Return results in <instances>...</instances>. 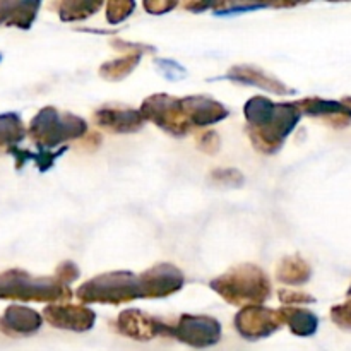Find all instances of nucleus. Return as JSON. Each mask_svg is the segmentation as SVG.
<instances>
[{"label":"nucleus","instance_id":"nucleus-1","mask_svg":"<svg viewBox=\"0 0 351 351\" xmlns=\"http://www.w3.org/2000/svg\"><path fill=\"white\" fill-rule=\"evenodd\" d=\"M247 134L257 151L274 154L300 122L302 113L295 103H274L264 96H254L243 106Z\"/></svg>","mask_w":351,"mask_h":351},{"label":"nucleus","instance_id":"nucleus-2","mask_svg":"<svg viewBox=\"0 0 351 351\" xmlns=\"http://www.w3.org/2000/svg\"><path fill=\"white\" fill-rule=\"evenodd\" d=\"M215 293L237 307L263 305L271 297V281L261 267L240 264L209 283Z\"/></svg>","mask_w":351,"mask_h":351},{"label":"nucleus","instance_id":"nucleus-3","mask_svg":"<svg viewBox=\"0 0 351 351\" xmlns=\"http://www.w3.org/2000/svg\"><path fill=\"white\" fill-rule=\"evenodd\" d=\"M71 288L55 278H33L23 269H9L0 273V300L19 302H69Z\"/></svg>","mask_w":351,"mask_h":351},{"label":"nucleus","instance_id":"nucleus-4","mask_svg":"<svg viewBox=\"0 0 351 351\" xmlns=\"http://www.w3.org/2000/svg\"><path fill=\"white\" fill-rule=\"evenodd\" d=\"M82 304L120 305L143 298L139 276L130 271H112L82 283L77 290Z\"/></svg>","mask_w":351,"mask_h":351},{"label":"nucleus","instance_id":"nucleus-5","mask_svg":"<svg viewBox=\"0 0 351 351\" xmlns=\"http://www.w3.org/2000/svg\"><path fill=\"white\" fill-rule=\"evenodd\" d=\"M88 132L84 119L72 113H60L55 106H45L31 119L27 134L40 149L55 147L74 141Z\"/></svg>","mask_w":351,"mask_h":351},{"label":"nucleus","instance_id":"nucleus-6","mask_svg":"<svg viewBox=\"0 0 351 351\" xmlns=\"http://www.w3.org/2000/svg\"><path fill=\"white\" fill-rule=\"evenodd\" d=\"M139 112L143 113L144 120H149L161 130L175 137H184L192 130L191 122L187 120L184 106H182V99L171 95L158 93V95L147 96L141 105Z\"/></svg>","mask_w":351,"mask_h":351},{"label":"nucleus","instance_id":"nucleus-7","mask_svg":"<svg viewBox=\"0 0 351 351\" xmlns=\"http://www.w3.org/2000/svg\"><path fill=\"white\" fill-rule=\"evenodd\" d=\"M171 338L191 348H211L221 339V324L209 315L184 314L171 328Z\"/></svg>","mask_w":351,"mask_h":351},{"label":"nucleus","instance_id":"nucleus-8","mask_svg":"<svg viewBox=\"0 0 351 351\" xmlns=\"http://www.w3.org/2000/svg\"><path fill=\"white\" fill-rule=\"evenodd\" d=\"M233 324L242 338L249 341H259L274 335L283 326V321L278 311L263 307V305H249L235 315Z\"/></svg>","mask_w":351,"mask_h":351},{"label":"nucleus","instance_id":"nucleus-9","mask_svg":"<svg viewBox=\"0 0 351 351\" xmlns=\"http://www.w3.org/2000/svg\"><path fill=\"white\" fill-rule=\"evenodd\" d=\"M171 328L173 326L156 317H151L146 312L137 311V308L123 311L117 319V329L120 335L127 336L134 341H151L158 336L171 338Z\"/></svg>","mask_w":351,"mask_h":351},{"label":"nucleus","instance_id":"nucleus-10","mask_svg":"<svg viewBox=\"0 0 351 351\" xmlns=\"http://www.w3.org/2000/svg\"><path fill=\"white\" fill-rule=\"evenodd\" d=\"M143 298H167L184 288L185 276L177 266L161 263L139 274Z\"/></svg>","mask_w":351,"mask_h":351},{"label":"nucleus","instance_id":"nucleus-11","mask_svg":"<svg viewBox=\"0 0 351 351\" xmlns=\"http://www.w3.org/2000/svg\"><path fill=\"white\" fill-rule=\"evenodd\" d=\"M43 319L62 331L86 332L93 329L96 314L88 307L72 304H53L43 308Z\"/></svg>","mask_w":351,"mask_h":351},{"label":"nucleus","instance_id":"nucleus-12","mask_svg":"<svg viewBox=\"0 0 351 351\" xmlns=\"http://www.w3.org/2000/svg\"><path fill=\"white\" fill-rule=\"evenodd\" d=\"M93 120L96 122V125L113 134L139 132L146 122L139 110L115 105V103H110V105L99 106L98 110H95Z\"/></svg>","mask_w":351,"mask_h":351},{"label":"nucleus","instance_id":"nucleus-13","mask_svg":"<svg viewBox=\"0 0 351 351\" xmlns=\"http://www.w3.org/2000/svg\"><path fill=\"white\" fill-rule=\"evenodd\" d=\"M293 103L300 110L302 115L324 119L329 125L336 127V129H343L351 123V110L346 105H343V101L322 99L314 96V98H304Z\"/></svg>","mask_w":351,"mask_h":351},{"label":"nucleus","instance_id":"nucleus-14","mask_svg":"<svg viewBox=\"0 0 351 351\" xmlns=\"http://www.w3.org/2000/svg\"><path fill=\"white\" fill-rule=\"evenodd\" d=\"M180 99L192 127H209L230 115V110L225 105L208 96H185Z\"/></svg>","mask_w":351,"mask_h":351},{"label":"nucleus","instance_id":"nucleus-15","mask_svg":"<svg viewBox=\"0 0 351 351\" xmlns=\"http://www.w3.org/2000/svg\"><path fill=\"white\" fill-rule=\"evenodd\" d=\"M225 79L239 82V84L256 86V88L264 89L267 93H274V95H295L297 93L295 89L288 88L278 77L269 75L261 67H254V65H235V67H230Z\"/></svg>","mask_w":351,"mask_h":351},{"label":"nucleus","instance_id":"nucleus-16","mask_svg":"<svg viewBox=\"0 0 351 351\" xmlns=\"http://www.w3.org/2000/svg\"><path fill=\"white\" fill-rule=\"evenodd\" d=\"M43 315L24 305H9L0 317V331L7 336H29L40 331Z\"/></svg>","mask_w":351,"mask_h":351},{"label":"nucleus","instance_id":"nucleus-17","mask_svg":"<svg viewBox=\"0 0 351 351\" xmlns=\"http://www.w3.org/2000/svg\"><path fill=\"white\" fill-rule=\"evenodd\" d=\"M41 2L38 0H0V24L16 26L19 29H29L36 21Z\"/></svg>","mask_w":351,"mask_h":351},{"label":"nucleus","instance_id":"nucleus-18","mask_svg":"<svg viewBox=\"0 0 351 351\" xmlns=\"http://www.w3.org/2000/svg\"><path fill=\"white\" fill-rule=\"evenodd\" d=\"M278 312H280L283 324H287L295 336L308 338V336H314L317 332L319 317L314 312L298 307H281L278 308Z\"/></svg>","mask_w":351,"mask_h":351},{"label":"nucleus","instance_id":"nucleus-19","mask_svg":"<svg viewBox=\"0 0 351 351\" xmlns=\"http://www.w3.org/2000/svg\"><path fill=\"white\" fill-rule=\"evenodd\" d=\"M312 276V267L304 257L290 256L281 259L276 267V280L288 287H300L305 285Z\"/></svg>","mask_w":351,"mask_h":351},{"label":"nucleus","instance_id":"nucleus-20","mask_svg":"<svg viewBox=\"0 0 351 351\" xmlns=\"http://www.w3.org/2000/svg\"><path fill=\"white\" fill-rule=\"evenodd\" d=\"M7 151H9V153L16 158L17 170H21V168H23L27 161H34L38 167V170H40L41 173H45V171H48L51 167H53L55 161H57V158H60L62 154L67 151V147H60V149L55 151V153H51V151H47V149H40L38 153H31V151H27V149H19L17 146L7 147Z\"/></svg>","mask_w":351,"mask_h":351},{"label":"nucleus","instance_id":"nucleus-21","mask_svg":"<svg viewBox=\"0 0 351 351\" xmlns=\"http://www.w3.org/2000/svg\"><path fill=\"white\" fill-rule=\"evenodd\" d=\"M26 137V127L17 113L9 112L0 115V143L10 147L19 144Z\"/></svg>","mask_w":351,"mask_h":351},{"label":"nucleus","instance_id":"nucleus-22","mask_svg":"<svg viewBox=\"0 0 351 351\" xmlns=\"http://www.w3.org/2000/svg\"><path fill=\"white\" fill-rule=\"evenodd\" d=\"M141 53H134V55H125L122 58H117V60H110L106 64H103L99 67V75L106 81H122L125 79L134 69L139 65Z\"/></svg>","mask_w":351,"mask_h":351},{"label":"nucleus","instance_id":"nucleus-23","mask_svg":"<svg viewBox=\"0 0 351 351\" xmlns=\"http://www.w3.org/2000/svg\"><path fill=\"white\" fill-rule=\"evenodd\" d=\"M101 2H81V0H65L57 5L58 16L64 23H72V21L88 19L95 12H98Z\"/></svg>","mask_w":351,"mask_h":351},{"label":"nucleus","instance_id":"nucleus-24","mask_svg":"<svg viewBox=\"0 0 351 351\" xmlns=\"http://www.w3.org/2000/svg\"><path fill=\"white\" fill-rule=\"evenodd\" d=\"M136 9V2H125V0H113L106 3V19L112 24H119L125 21Z\"/></svg>","mask_w":351,"mask_h":351},{"label":"nucleus","instance_id":"nucleus-25","mask_svg":"<svg viewBox=\"0 0 351 351\" xmlns=\"http://www.w3.org/2000/svg\"><path fill=\"white\" fill-rule=\"evenodd\" d=\"M263 7H269V3H252V2H219L215 3V12L219 16H226V14H237V12H247V10L263 9Z\"/></svg>","mask_w":351,"mask_h":351},{"label":"nucleus","instance_id":"nucleus-26","mask_svg":"<svg viewBox=\"0 0 351 351\" xmlns=\"http://www.w3.org/2000/svg\"><path fill=\"white\" fill-rule=\"evenodd\" d=\"M213 182L218 185H225V187H240L243 184V175L239 170H232V168H223V170H216L211 173Z\"/></svg>","mask_w":351,"mask_h":351},{"label":"nucleus","instance_id":"nucleus-27","mask_svg":"<svg viewBox=\"0 0 351 351\" xmlns=\"http://www.w3.org/2000/svg\"><path fill=\"white\" fill-rule=\"evenodd\" d=\"M278 297H280V302L285 305V307H291V305H300V304H314L315 298L312 295L304 293V291L297 290H285L278 291Z\"/></svg>","mask_w":351,"mask_h":351},{"label":"nucleus","instance_id":"nucleus-28","mask_svg":"<svg viewBox=\"0 0 351 351\" xmlns=\"http://www.w3.org/2000/svg\"><path fill=\"white\" fill-rule=\"evenodd\" d=\"M79 274H81V271H79L77 264H74L72 261H64V263L58 264L57 269H55V280L60 281L65 287H69L72 281L77 280Z\"/></svg>","mask_w":351,"mask_h":351},{"label":"nucleus","instance_id":"nucleus-29","mask_svg":"<svg viewBox=\"0 0 351 351\" xmlns=\"http://www.w3.org/2000/svg\"><path fill=\"white\" fill-rule=\"evenodd\" d=\"M331 319L338 328L351 331V300L331 308Z\"/></svg>","mask_w":351,"mask_h":351},{"label":"nucleus","instance_id":"nucleus-30","mask_svg":"<svg viewBox=\"0 0 351 351\" xmlns=\"http://www.w3.org/2000/svg\"><path fill=\"white\" fill-rule=\"evenodd\" d=\"M154 64L160 67L161 74H163L167 79H171V81H178V79L187 75V71H185L180 64H177V62L173 60H165V58L161 60V58H156Z\"/></svg>","mask_w":351,"mask_h":351},{"label":"nucleus","instance_id":"nucleus-31","mask_svg":"<svg viewBox=\"0 0 351 351\" xmlns=\"http://www.w3.org/2000/svg\"><path fill=\"white\" fill-rule=\"evenodd\" d=\"M199 149L208 154H215L219 149V136L216 132H204L197 137Z\"/></svg>","mask_w":351,"mask_h":351},{"label":"nucleus","instance_id":"nucleus-32","mask_svg":"<svg viewBox=\"0 0 351 351\" xmlns=\"http://www.w3.org/2000/svg\"><path fill=\"white\" fill-rule=\"evenodd\" d=\"M178 3L177 2H168V0H149V2H144V9L147 10L153 16H160V14L170 12L171 9H175Z\"/></svg>","mask_w":351,"mask_h":351},{"label":"nucleus","instance_id":"nucleus-33","mask_svg":"<svg viewBox=\"0 0 351 351\" xmlns=\"http://www.w3.org/2000/svg\"><path fill=\"white\" fill-rule=\"evenodd\" d=\"M184 7L187 10H191V12H201V10L213 9V7H215V3H211V2H187Z\"/></svg>","mask_w":351,"mask_h":351},{"label":"nucleus","instance_id":"nucleus-34","mask_svg":"<svg viewBox=\"0 0 351 351\" xmlns=\"http://www.w3.org/2000/svg\"><path fill=\"white\" fill-rule=\"evenodd\" d=\"M343 105H346V106H348V108L351 110V96H348V98L343 99Z\"/></svg>","mask_w":351,"mask_h":351},{"label":"nucleus","instance_id":"nucleus-35","mask_svg":"<svg viewBox=\"0 0 351 351\" xmlns=\"http://www.w3.org/2000/svg\"><path fill=\"white\" fill-rule=\"evenodd\" d=\"M3 147H5V146H3V144H2V143H0V151H2V149H3Z\"/></svg>","mask_w":351,"mask_h":351},{"label":"nucleus","instance_id":"nucleus-36","mask_svg":"<svg viewBox=\"0 0 351 351\" xmlns=\"http://www.w3.org/2000/svg\"><path fill=\"white\" fill-rule=\"evenodd\" d=\"M348 297H351V287H350V290H348Z\"/></svg>","mask_w":351,"mask_h":351},{"label":"nucleus","instance_id":"nucleus-37","mask_svg":"<svg viewBox=\"0 0 351 351\" xmlns=\"http://www.w3.org/2000/svg\"><path fill=\"white\" fill-rule=\"evenodd\" d=\"M0 62H2V55H0Z\"/></svg>","mask_w":351,"mask_h":351}]
</instances>
